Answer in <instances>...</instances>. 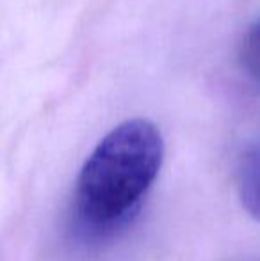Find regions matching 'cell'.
<instances>
[{
    "label": "cell",
    "instance_id": "cell-2",
    "mask_svg": "<svg viewBox=\"0 0 260 261\" xmlns=\"http://www.w3.org/2000/svg\"><path fill=\"white\" fill-rule=\"evenodd\" d=\"M237 194L248 215L260 222V144L246 148L239 158Z\"/></svg>",
    "mask_w": 260,
    "mask_h": 261
},
{
    "label": "cell",
    "instance_id": "cell-1",
    "mask_svg": "<svg viewBox=\"0 0 260 261\" xmlns=\"http://www.w3.org/2000/svg\"><path fill=\"white\" fill-rule=\"evenodd\" d=\"M164 160V141L148 119L112 128L80 169L75 189V227L86 240L118 233L137 213Z\"/></svg>",
    "mask_w": 260,
    "mask_h": 261
},
{
    "label": "cell",
    "instance_id": "cell-3",
    "mask_svg": "<svg viewBox=\"0 0 260 261\" xmlns=\"http://www.w3.org/2000/svg\"><path fill=\"white\" fill-rule=\"evenodd\" d=\"M239 64L251 84L260 89V20L251 23L241 39Z\"/></svg>",
    "mask_w": 260,
    "mask_h": 261
}]
</instances>
